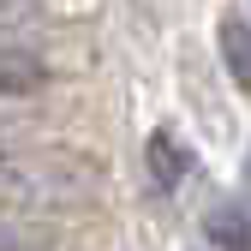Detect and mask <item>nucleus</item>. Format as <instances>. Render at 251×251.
I'll return each instance as SVG.
<instances>
[{"mask_svg": "<svg viewBox=\"0 0 251 251\" xmlns=\"http://www.w3.org/2000/svg\"><path fill=\"white\" fill-rule=\"evenodd\" d=\"M90 192V174L72 162V155H54V150H12L0 144V209H18V215H48V209H66Z\"/></svg>", "mask_w": 251, "mask_h": 251, "instance_id": "obj_1", "label": "nucleus"}, {"mask_svg": "<svg viewBox=\"0 0 251 251\" xmlns=\"http://www.w3.org/2000/svg\"><path fill=\"white\" fill-rule=\"evenodd\" d=\"M144 162H150V179H155V192H168V198H179L185 185L198 179V155H192V144H185L179 132H150V144H144Z\"/></svg>", "mask_w": 251, "mask_h": 251, "instance_id": "obj_2", "label": "nucleus"}, {"mask_svg": "<svg viewBox=\"0 0 251 251\" xmlns=\"http://www.w3.org/2000/svg\"><path fill=\"white\" fill-rule=\"evenodd\" d=\"M48 84V60L30 42H0V102H18Z\"/></svg>", "mask_w": 251, "mask_h": 251, "instance_id": "obj_3", "label": "nucleus"}, {"mask_svg": "<svg viewBox=\"0 0 251 251\" xmlns=\"http://www.w3.org/2000/svg\"><path fill=\"white\" fill-rule=\"evenodd\" d=\"M215 36H222V60H227V78L239 90H251V24L239 12H227L222 24H215Z\"/></svg>", "mask_w": 251, "mask_h": 251, "instance_id": "obj_4", "label": "nucleus"}, {"mask_svg": "<svg viewBox=\"0 0 251 251\" xmlns=\"http://www.w3.org/2000/svg\"><path fill=\"white\" fill-rule=\"evenodd\" d=\"M203 233L222 251H251V215H245V203H215L209 222H203Z\"/></svg>", "mask_w": 251, "mask_h": 251, "instance_id": "obj_5", "label": "nucleus"}, {"mask_svg": "<svg viewBox=\"0 0 251 251\" xmlns=\"http://www.w3.org/2000/svg\"><path fill=\"white\" fill-rule=\"evenodd\" d=\"M0 251H48V233L36 227V215L0 209Z\"/></svg>", "mask_w": 251, "mask_h": 251, "instance_id": "obj_6", "label": "nucleus"}, {"mask_svg": "<svg viewBox=\"0 0 251 251\" xmlns=\"http://www.w3.org/2000/svg\"><path fill=\"white\" fill-rule=\"evenodd\" d=\"M30 24H36V0H0V42H24Z\"/></svg>", "mask_w": 251, "mask_h": 251, "instance_id": "obj_7", "label": "nucleus"}, {"mask_svg": "<svg viewBox=\"0 0 251 251\" xmlns=\"http://www.w3.org/2000/svg\"><path fill=\"white\" fill-rule=\"evenodd\" d=\"M24 126H30V120H24V108H18V102H0V144H12Z\"/></svg>", "mask_w": 251, "mask_h": 251, "instance_id": "obj_8", "label": "nucleus"}]
</instances>
